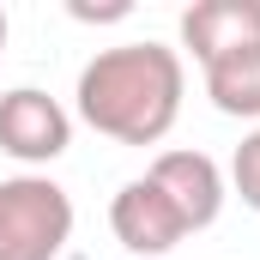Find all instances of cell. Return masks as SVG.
Instances as JSON below:
<instances>
[{
	"label": "cell",
	"mask_w": 260,
	"mask_h": 260,
	"mask_svg": "<svg viewBox=\"0 0 260 260\" xmlns=\"http://www.w3.org/2000/svg\"><path fill=\"white\" fill-rule=\"evenodd\" d=\"M109 230H115V242H121L127 254H170V248L188 236L182 212L170 206V194H164L151 176H133L127 188L109 200Z\"/></svg>",
	"instance_id": "4"
},
{
	"label": "cell",
	"mask_w": 260,
	"mask_h": 260,
	"mask_svg": "<svg viewBox=\"0 0 260 260\" xmlns=\"http://www.w3.org/2000/svg\"><path fill=\"white\" fill-rule=\"evenodd\" d=\"M206 97H212L224 115L254 121V115H260V43L230 49V55H218V61H206Z\"/></svg>",
	"instance_id": "7"
},
{
	"label": "cell",
	"mask_w": 260,
	"mask_h": 260,
	"mask_svg": "<svg viewBox=\"0 0 260 260\" xmlns=\"http://www.w3.org/2000/svg\"><path fill=\"white\" fill-rule=\"evenodd\" d=\"M67 145H73V115L49 91H37V85L0 91V151L6 157H18V164H55Z\"/></svg>",
	"instance_id": "3"
},
{
	"label": "cell",
	"mask_w": 260,
	"mask_h": 260,
	"mask_svg": "<svg viewBox=\"0 0 260 260\" xmlns=\"http://www.w3.org/2000/svg\"><path fill=\"white\" fill-rule=\"evenodd\" d=\"M73 242V200L49 176H6L0 182V260H61Z\"/></svg>",
	"instance_id": "2"
},
{
	"label": "cell",
	"mask_w": 260,
	"mask_h": 260,
	"mask_svg": "<svg viewBox=\"0 0 260 260\" xmlns=\"http://www.w3.org/2000/svg\"><path fill=\"white\" fill-rule=\"evenodd\" d=\"M0 49H6V12H0Z\"/></svg>",
	"instance_id": "10"
},
{
	"label": "cell",
	"mask_w": 260,
	"mask_h": 260,
	"mask_svg": "<svg viewBox=\"0 0 260 260\" xmlns=\"http://www.w3.org/2000/svg\"><path fill=\"white\" fill-rule=\"evenodd\" d=\"M230 188L242 194V206H254L260 212V127L236 145V157H230Z\"/></svg>",
	"instance_id": "8"
},
{
	"label": "cell",
	"mask_w": 260,
	"mask_h": 260,
	"mask_svg": "<svg viewBox=\"0 0 260 260\" xmlns=\"http://www.w3.org/2000/svg\"><path fill=\"white\" fill-rule=\"evenodd\" d=\"M248 43H260V0H194L182 12V49L200 67Z\"/></svg>",
	"instance_id": "6"
},
{
	"label": "cell",
	"mask_w": 260,
	"mask_h": 260,
	"mask_svg": "<svg viewBox=\"0 0 260 260\" xmlns=\"http://www.w3.org/2000/svg\"><path fill=\"white\" fill-rule=\"evenodd\" d=\"M73 18H85V24L91 18H127V6H73Z\"/></svg>",
	"instance_id": "9"
},
{
	"label": "cell",
	"mask_w": 260,
	"mask_h": 260,
	"mask_svg": "<svg viewBox=\"0 0 260 260\" xmlns=\"http://www.w3.org/2000/svg\"><path fill=\"white\" fill-rule=\"evenodd\" d=\"M188 73L182 55L164 43H121L97 49L79 73V121L115 145H157L182 115Z\"/></svg>",
	"instance_id": "1"
},
{
	"label": "cell",
	"mask_w": 260,
	"mask_h": 260,
	"mask_svg": "<svg viewBox=\"0 0 260 260\" xmlns=\"http://www.w3.org/2000/svg\"><path fill=\"white\" fill-rule=\"evenodd\" d=\"M145 176L170 194V206L182 212L188 230L218 224V212H224V170H218L206 151H157V164H151Z\"/></svg>",
	"instance_id": "5"
}]
</instances>
